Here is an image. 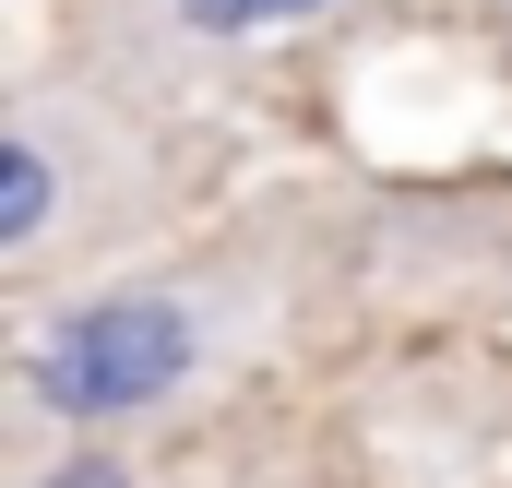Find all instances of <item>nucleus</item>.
<instances>
[{
  "label": "nucleus",
  "mask_w": 512,
  "mask_h": 488,
  "mask_svg": "<svg viewBox=\"0 0 512 488\" xmlns=\"http://www.w3.org/2000/svg\"><path fill=\"white\" fill-rule=\"evenodd\" d=\"M191 369H203V310H191V298H96V310H72V322L24 358V381H36L48 417L108 429V417L167 405Z\"/></svg>",
  "instance_id": "f257e3e1"
},
{
  "label": "nucleus",
  "mask_w": 512,
  "mask_h": 488,
  "mask_svg": "<svg viewBox=\"0 0 512 488\" xmlns=\"http://www.w3.org/2000/svg\"><path fill=\"white\" fill-rule=\"evenodd\" d=\"M48 215H60V167H48V143H36V131H0V250H36Z\"/></svg>",
  "instance_id": "f03ea898"
},
{
  "label": "nucleus",
  "mask_w": 512,
  "mask_h": 488,
  "mask_svg": "<svg viewBox=\"0 0 512 488\" xmlns=\"http://www.w3.org/2000/svg\"><path fill=\"white\" fill-rule=\"evenodd\" d=\"M310 12H334V0H167L179 36H286V24H310Z\"/></svg>",
  "instance_id": "7ed1b4c3"
}]
</instances>
